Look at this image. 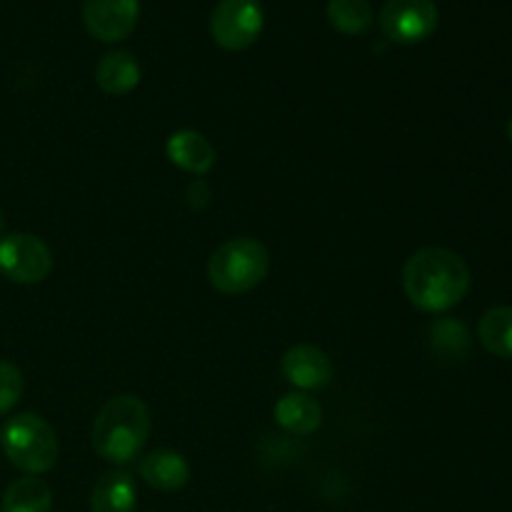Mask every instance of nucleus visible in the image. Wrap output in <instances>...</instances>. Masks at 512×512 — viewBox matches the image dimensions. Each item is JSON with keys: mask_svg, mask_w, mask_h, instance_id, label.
Instances as JSON below:
<instances>
[{"mask_svg": "<svg viewBox=\"0 0 512 512\" xmlns=\"http://www.w3.org/2000/svg\"><path fill=\"white\" fill-rule=\"evenodd\" d=\"M403 288L423 313H445L468 295L470 268L453 250L423 248L405 263Z\"/></svg>", "mask_w": 512, "mask_h": 512, "instance_id": "obj_1", "label": "nucleus"}, {"mask_svg": "<svg viewBox=\"0 0 512 512\" xmlns=\"http://www.w3.org/2000/svg\"><path fill=\"white\" fill-rule=\"evenodd\" d=\"M150 438V410L135 395H115L93 423V448L103 460L125 465L143 453Z\"/></svg>", "mask_w": 512, "mask_h": 512, "instance_id": "obj_2", "label": "nucleus"}, {"mask_svg": "<svg viewBox=\"0 0 512 512\" xmlns=\"http://www.w3.org/2000/svg\"><path fill=\"white\" fill-rule=\"evenodd\" d=\"M270 270V255L260 240L233 238L220 245L208 263V280L218 293L243 295L258 288Z\"/></svg>", "mask_w": 512, "mask_h": 512, "instance_id": "obj_3", "label": "nucleus"}, {"mask_svg": "<svg viewBox=\"0 0 512 512\" xmlns=\"http://www.w3.org/2000/svg\"><path fill=\"white\" fill-rule=\"evenodd\" d=\"M0 445L10 465L28 475H43L58 463V438L40 415L20 413L10 418L0 430Z\"/></svg>", "mask_w": 512, "mask_h": 512, "instance_id": "obj_4", "label": "nucleus"}, {"mask_svg": "<svg viewBox=\"0 0 512 512\" xmlns=\"http://www.w3.org/2000/svg\"><path fill=\"white\" fill-rule=\"evenodd\" d=\"M265 25L260 0H220L210 15V35L223 50L238 53L260 38Z\"/></svg>", "mask_w": 512, "mask_h": 512, "instance_id": "obj_5", "label": "nucleus"}, {"mask_svg": "<svg viewBox=\"0 0 512 512\" xmlns=\"http://www.w3.org/2000/svg\"><path fill=\"white\" fill-rule=\"evenodd\" d=\"M53 270V253L30 233H10L0 238V273L20 285L43 283Z\"/></svg>", "mask_w": 512, "mask_h": 512, "instance_id": "obj_6", "label": "nucleus"}, {"mask_svg": "<svg viewBox=\"0 0 512 512\" xmlns=\"http://www.w3.org/2000/svg\"><path fill=\"white\" fill-rule=\"evenodd\" d=\"M378 20L385 38L398 45H415L435 33L440 13L435 0H388Z\"/></svg>", "mask_w": 512, "mask_h": 512, "instance_id": "obj_7", "label": "nucleus"}, {"mask_svg": "<svg viewBox=\"0 0 512 512\" xmlns=\"http://www.w3.org/2000/svg\"><path fill=\"white\" fill-rule=\"evenodd\" d=\"M140 0H83V23L100 43H118L135 30Z\"/></svg>", "mask_w": 512, "mask_h": 512, "instance_id": "obj_8", "label": "nucleus"}, {"mask_svg": "<svg viewBox=\"0 0 512 512\" xmlns=\"http://www.w3.org/2000/svg\"><path fill=\"white\" fill-rule=\"evenodd\" d=\"M283 375L300 390H318L333 380V363L315 345H295L283 355Z\"/></svg>", "mask_w": 512, "mask_h": 512, "instance_id": "obj_9", "label": "nucleus"}, {"mask_svg": "<svg viewBox=\"0 0 512 512\" xmlns=\"http://www.w3.org/2000/svg\"><path fill=\"white\" fill-rule=\"evenodd\" d=\"M140 478L160 493H175L183 490L190 480V465L175 450H153L145 455L138 465Z\"/></svg>", "mask_w": 512, "mask_h": 512, "instance_id": "obj_10", "label": "nucleus"}, {"mask_svg": "<svg viewBox=\"0 0 512 512\" xmlns=\"http://www.w3.org/2000/svg\"><path fill=\"white\" fill-rule=\"evenodd\" d=\"M135 508H138V488L133 475L125 470L105 473L90 493L93 512H135Z\"/></svg>", "mask_w": 512, "mask_h": 512, "instance_id": "obj_11", "label": "nucleus"}, {"mask_svg": "<svg viewBox=\"0 0 512 512\" xmlns=\"http://www.w3.org/2000/svg\"><path fill=\"white\" fill-rule=\"evenodd\" d=\"M165 150H168V158L178 168L188 170L193 175H205L215 165V148L198 130H178V133H173Z\"/></svg>", "mask_w": 512, "mask_h": 512, "instance_id": "obj_12", "label": "nucleus"}, {"mask_svg": "<svg viewBox=\"0 0 512 512\" xmlns=\"http://www.w3.org/2000/svg\"><path fill=\"white\" fill-rule=\"evenodd\" d=\"M95 80L108 95H128L140 83V65L128 50H110L95 68Z\"/></svg>", "mask_w": 512, "mask_h": 512, "instance_id": "obj_13", "label": "nucleus"}, {"mask_svg": "<svg viewBox=\"0 0 512 512\" xmlns=\"http://www.w3.org/2000/svg\"><path fill=\"white\" fill-rule=\"evenodd\" d=\"M275 420L293 435H310L323 423V408L308 393H288L275 405Z\"/></svg>", "mask_w": 512, "mask_h": 512, "instance_id": "obj_14", "label": "nucleus"}, {"mask_svg": "<svg viewBox=\"0 0 512 512\" xmlns=\"http://www.w3.org/2000/svg\"><path fill=\"white\" fill-rule=\"evenodd\" d=\"M50 508H53V493L48 483L35 475L10 483L0 500V512H50Z\"/></svg>", "mask_w": 512, "mask_h": 512, "instance_id": "obj_15", "label": "nucleus"}, {"mask_svg": "<svg viewBox=\"0 0 512 512\" xmlns=\"http://www.w3.org/2000/svg\"><path fill=\"white\" fill-rule=\"evenodd\" d=\"M478 338L488 353L495 358H512V308L510 305H500V308H490L488 313L480 318Z\"/></svg>", "mask_w": 512, "mask_h": 512, "instance_id": "obj_16", "label": "nucleus"}, {"mask_svg": "<svg viewBox=\"0 0 512 512\" xmlns=\"http://www.w3.org/2000/svg\"><path fill=\"white\" fill-rule=\"evenodd\" d=\"M373 5L370 0H330L328 20L338 33L363 35L373 25Z\"/></svg>", "mask_w": 512, "mask_h": 512, "instance_id": "obj_17", "label": "nucleus"}, {"mask_svg": "<svg viewBox=\"0 0 512 512\" xmlns=\"http://www.w3.org/2000/svg\"><path fill=\"white\" fill-rule=\"evenodd\" d=\"M430 340H433V348L440 358H450V360H460L468 355L470 350V335L468 328L458 320L443 318L433 325L430 330Z\"/></svg>", "mask_w": 512, "mask_h": 512, "instance_id": "obj_18", "label": "nucleus"}, {"mask_svg": "<svg viewBox=\"0 0 512 512\" xmlns=\"http://www.w3.org/2000/svg\"><path fill=\"white\" fill-rule=\"evenodd\" d=\"M23 373L18 365L0 360V415L10 413L23 398Z\"/></svg>", "mask_w": 512, "mask_h": 512, "instance_id": "obj_19", "label": "nucleus"}, {"mask_svg": "<svg viewBox=\"0 0 512 512\" xmlns=\"http://www.w3.org/2000/svg\"><path fill=\"white\" fill-rule=\"evenodd\" d=\"M188 198H190V205H193V208H203L210 198L208 185H205L200 178H195L188 188Z\"/></svg>", "mask_w": 512, "mask_h": 512, "instance_id": "obj_20", "label": "nucleus"}, {"mask_svg": "<svg viewBox=\"0 0 512 512\" xmlns=\"http://www.w3.org/2000/svg\"><path fill=\"white\" fill-rule=\"evenodd\" d=\"M5 235V218H3V213H0V238H3Z\"/></svg>", "mask_w": 512, "mask_h": 512, "instance_id": "obj_21", "label": "nucleus"}, {"mask_svg": "<svg viewBox=\"0 0 512 512\" xmlns=\"http://www.w3.org/2000/svg\"><path fill=\"white\" fill-rule=\"evenodd\" d=\"M508 138H510V143H512V118H510V123H508Z\"/></svg>", "mask_w": 512, "mask_h": 512, "instance_id": "obj_22", "label": "nucleus"}]
</instances>
